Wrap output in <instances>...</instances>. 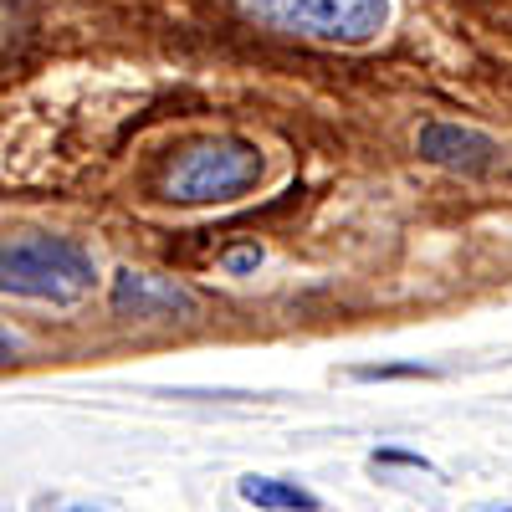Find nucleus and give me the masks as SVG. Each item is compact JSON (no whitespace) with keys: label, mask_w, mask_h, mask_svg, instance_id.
<instances>
[{"label":"nucleus","mask_w":512,"mask_h":512,"mask_svg":"<svg viewBox=\"0 0 512 512\" xmlns=\"http://www.w3.org/2000/svg\"><path fill=\"white\" fill-rule=\"evenodd\" d=\"M98 262L88 246L52 231H0V292L21 303L72 308L93 292Z\"/></svg>","instance_id":"f257e3e1"},{"label":"nucleus","mask_w":512,"mask_h":512,"mask_svg":"<svg viewBox=\"0 0 512 512\" xmlns=\"http://www.w3.org/2000/svg\"><path fill=\"white\" fill-rule=\"evenodd\" d=\"M236 11L277 36L364 47L390 26V0H236Z\"/></svg>","instance_id":"f03ea898"},{"label":"nucleus","mask_w":512,"mask_h":512,"mask_svg":"<svg viewBox=\"0 0 512 512\" xmlns=\"http://www.w3.org/2000/svg\"><path fill=\"white\" fill-rule=\"evenodd\" d=\"M267 175V159L256 144L246 139H205L195 149H185L164 175V190L169 200L180 205H226V200H241L262 185Z\"/></svg>","instance_id":"7ed1b4c3"},{"label":"nucleus","mask_w":512,"mask_h":512,"mask_svg":"<svg viewBox=\"0 0 512 512\" xmlns=\"http://www.w3.org/2000/svg\"><path fill=\"white\" fill-rule=\"evenodd\" d=\"M108 303H113L118 318H134V323H154V318H195V313H200V297H195L185 282H175V277H154V272H134V267L113 272Z\"/></svg>","instance_id":"20e7f679"},{"label":"nucleus","mask_w":512,"mask_h":512,"mask_svg":"<svg viewBox=\"0 0 512 512\" xmlns=\"http://www.w3.org/2000/svg\"><path fill=\"white\" fill-rule=\"evenodd\" d=\"M415 149L425 164L456 169V175H487L497 164V139H487L482 128H461V123H425Z\"/></svg>","instance_id":"39448f33"},{"label":"nucleus","mask_w":512,"mask_h":512,"mask_svg":"<svg viewBox=\"0 0 512 512\" xmlns=\"http://www.w3.org/2000/svg\"><path fill=\"white\" fill-rule=\"evenodd\" d=\"M241 502L251 507H267V512H318V497L297 482H282V477H241Z\"/></svg>","instance_id":"423d86ee"},{"label":"nucleus","mask_w":512,"mask_h":512,"mask_svg":"<svg viewBox=\"0 0 512 512\" xmlns=\"http://www.w3.org/2000/svg\"><path fill=\"white\" fill-rule=\"evenodd\" d=\"M431 374L425 364H379V369H354V379H420Z\"/></svg>","instance_id":"0eeeda50"},{"label":"nucleus","mask_w":512,"mask_h":512,"mask_svg":"<svg viewBox=\"0 0 512 512\" xmlns=\"http://www.w3.org/2000/svg\"><path fill=\"white\" fill-rule=\"evenodd\" d=\"M226 267H231V272H251V267H262V251H256V246L231 251V256H226Z\"/></svg>","instance_id":"6e6552de"},{"label":"nucleus","mask_w":512,"mask_h":512,"mask_svg":"<svg viewBox=\"0 0 512 512\" xmlns=\"http://www.w3.org/2000/svg\"><path fill=\"white\" fill-rule=\"evenodd\" d=\"M16 354H21V338H16L11 328H0V369H6Z\"/></svg>","instance_id":"1a4fd4ad"}]
</instances>
